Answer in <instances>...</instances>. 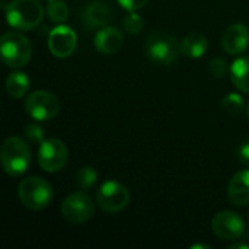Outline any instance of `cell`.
Segmentation results:
<instances>
[{
	"instance_id": "6da1fadb",
	"label": "cell",
	"mask_w": 249,
	"mask_h": 249,
	"mask_svg": "<svg viewBox=\"0 0 249 249\" xmlns=\"http://www.w3.org/2000/svg\"><path fill=\"white\" fill-rule=\"evenodd\" d=\"M6 19L12 28L31 31L44 19V7L36 0H12L6 7Z\"/></svg>"
},
{
	"instance_id": "7a4b0ae2",
	"label": "cell",
	"mask_w": 249,
	"mask_h": 249,
	"mask_svg": "<svg viewBox=\"0 0 249 249\" xmlns=\"http://www.w3.org/2000/svg\"><path fill=\"white\" fill-rule=\"evenodd\" d=\"M3 171L10 177H19L29 168L31 149L20 137H7L0 149Z\"/></svg>"
},
{
	"instance_id": "3957f363",
	"label": "cell",
	"mask_w": 249,
	"mask_h": 249,
	"mask_svg": "<svg viewBox=\"0 0 249 249\" xmlns=\"http://www.w3.org/2000/svg\"><path fill=\"white\" fill-rule=\"evenodd\" d=\"M0 54L7 67L20 69L29 63L32 57V45L25 35L10 31L0 39Z\"/></svg>"
},
{
	"instance_id": "277c9868",
	"label": "cell",
	"mask_w": 249,
	"mask_h": 249,
	"mask_svg": "<svg viewBox=\"0 0 249 249\" xmlns=\"http://www.w3.org/2000/svg\"><path fill=\"white\" fill-rule=\"evenodd\" d=\"M20 203L29 210H42L53 200V188L50 182L39 177H29L20 181L18 187Z\"/></svg>"
},
{
	"instance_id": "5b68a950",
	"label": "cell",
	"mask_w": 249,
	"mask_h": 249,
	"mask_svg": "<svg viewBox=\"0 0 249 249\" xmlns=\"http://www.w3.org/2000/svg\"><path fill=\"white\" fill-rule=\"evenodd\" d=\"M146 53L147 57L156 64L169 66L175 63L181 53V44L175 36L166 32H153L149 35L146 41Z\"/></svg>"
},
{
	"instance_id": "8992f818",
	"label": "cell",
	"mask_w": 249,
	"mask_h": 249,
	"mask_svg": "<svg viewBox=\"0 0 249 249\" xmlns=\"http://www.w3.org/2000/svg\"><path fill=\"white\" fill-rule=\"evenodd\" d=\"M96 203L105 213L123 212L130 204L128 188L114 179L104 182L96 193Z\"/></svg>"
},
{
	"instance_id": "52a82bcc",
	"label": "cell",
	"mask_w": 249,
	"mask_h": 249,
	"mask_svg": "<svg viewBox=\"0 0 249 249\" xmlns=\"http://www.w3.org/2000/svg\"><path fill=\"white\" fill-rule=\"evenodd\" d=\"M25 111L35 121H48L60 112V101L48 90H35L25 99Z\"/></svg>"
},
{
	"instance_id": "ba28073f",
	"label": "cell",
	"mask_w": 249,
	"mask_h": 249,
	"mask_svg": "<svg viewBox=\"0 0 249 249\" xmlns=\"http://www.w3.org/2000/svg\"><path fill=\"white\" fill-rule=\"evenodd\" d=\"M69 159L67 146L60 139H45L39 143L38 149V165L42 171L54 174L61 171Z\"/></svg>"
},
{
	"instance_id": "9c48e42d",
	"label": "cell",
	"mask_w": 249,
	"mask_h": 249,
	"mask_svg": "<svg viewBox=\"0 0 249 249\" xmlns=\"http://www.w3.org/2000/svg\"><path fill=\"white\" fill-rule=\"evenodd\" d=\"M61 214L64 220L71 225H80L95 214L93 200L83 191H76L67 196L61 204Z\"/></svg>"
},
{
	"instance_id": "30bf717a",
	"label": "cell",
	"mask_w": 249,
	"mask_h": 249,
	"mask_svg": "<svg viewBox=\"0 0 249 249\" xmlns=\"http://www.w3.org/2000/svg\"><path fill=\"white\" fill-rule=\"evenodd\" d=\"M213 233L223 241H236L245 233L244 219L231 210H222L212 219Z\"/></svg>"
},
{
	"instance_id": "8fae6325",
	"label": "cell",
	"mask_w": 249,
	"mask_h": 249,
	"mask_svg": "<svg viewBox=\"0 0 249 249\" xmlns=\"http://www.w3.org/2000/svg\"><path fill=\"white\" fill-rule=\"evenodd\" d=\"M77 47L76 32L63 23H58L48 34V50L57 58L70 57Z\"/></svg>"
},
{
	"instance_id": "7c38bea8",
	"label": "cell",
	"mask_w": 249,
	"mask_h": 249,
	"mask_svg": "<svg viewBox=\"0 0 249 249\" xmlns=\"http://www.w3.org/2000/svg\"><path fill=\"white\" fill-rule=\"evenodd\" d=\"M222 47L228 54L238 55L249 47V28L244 23L229 25L222 35Z\"/></svg>"
},
{
	"instance_id": "4fadbf2b",
	"label": "cell",
	"mask_w": 249,
	"mask_h": 249,
	"mask_svg": "<svg viewBox=\"0 0 249 249\" xmlns=\"http://www.w3.org/2000/svg\"><path fill=\"white\" fill-rule=\"evenodd\" d=\"M93 44H95V48H96L98 53L109 55V54L118 53L123 48L124 36H123V32L118 28L107 25V26H102L96 32Z\"/></svg>"
},
{
	"instance_id": "5bb4252c",
	"label": "cell",
	"mask_w": 249,
	"mask_h": 249,
	"mask_svg": "<svg viewBox=\"0 0 249 249\" xmlns=\"http://www.w3.org/2000/svg\"><path fill=\"white\" fill-rule=\"evenodd\" d=\"M228 198L233 206L249 204V169L236 172L228 185Z\"/></svg>"
},
{
	"instance_id": "9a60e30c",
	"label": "cell",
	"mask_w": 249,
	"mask_h": 249,
	"mask_svg": "<svg viewBox=\"0 0 249 249\" xmlns=\"http://www.w3.org/2000/svg\"><path fill=\"white\" fill-rule=\"evenodd\" d=\"M112 10L104 1H92L85 6L82 13V20L86 28H102L111 20Z\"/></svg>"
},
{
	"instance_id": "2e32d148",
	"label": "cell",
	"mask_w": 249,
	"mask_h": 249,
	"mask_svg": "<svg viewBox=\"0 0 249 249\" xmlns=\"http://www.w3.org/2000/svg\"><path fill=\"white\" fill-rule=\"evenodd\" d=\"M209 48V39L201 32H191L181 41V53L190 58H200Z\"/></svg>"
},
{
	"instance_id": "e0dca14e",
	"label": "cell",
	"mask_w": 249,
	"mask_h": 249,
	"mask_svg": "<svg viewBox=\"0 0 249 249\" xmlns=\"http://www.w3.org/2000/svg\"><path fill=\"white\" fill-rule=\"evenodd\" d=\"M232 83L241 90L249 93V57H239L231 66Z\"/></svg>"
},
{
	"instance_id": "ac0fdd59",
	"label": "cell",
	"mask_w": 249,
	"mask_h": 249,
	"mask_svg": "<svg viewBox=\"0 0 249 249\" xmlns=\"http://www.w3.org/2000/svg\"><path fill=\"white\" fill-rule=\"evenodd\" d=\"M31 80L26 73L23 71H12L6 77V90L10 98L13 99H22L28 89H29Z\"/></svg>"
},
{
	"instance_id": "d6986e66",
	"label": "cell",
	"mask_w": 249,
	"mask_h": 249,
	"mask_svg": "<svg viewBox=\"0 0 249 249\" xmlns=\"http://www.w3.org/2000/svg\"><path fill=\"white\" fill-rule=\"evenodd\" d=\"M47 16L54 23H63L69 18V7L63 0H50L47 4Z\"/></svg>"
},
{
	"instance_id": "ffe728a7",
	"label": "cell",
	"mask_w": 249,
	"mask_h": 249,
	"mask_svg": "<svg viewBox=\"0 0 249 249\" xmlns=\"http://www.w3.org/2000/svg\"><path fill=\"white\" fill-rule=\"evenodd\" d=\"M96 181H98V172L92 166H82L76 172V185L83 191L90 190L96 184Z\"/></svg>"
},
{
	"instance_id": "44dd1931",
	"label": "cell",
	"mask_w": 249,
	"mask_h": 249,
	"mask_svg": "<svg viewBox=\"0 0 249 249\" xmlns=\"http://www.w3.org/2000/svg\"><path fill=\"white\" fill-rule=\"evenodd\" d=\"M222 107H223V109H225L228 114H231V115H238V114H241V112L244 111L245 104H244V99H242V96H241L239 93L231 92V93H228V95L223 98Z\"/></svg>"
},
{
	"instance_id": "7402d4cb",
	"label": "cell",
	"mask_w": 249,
	"mask_h": 249,
	"mask_svg": "<svg viewBox=\"0 0 249 249\" xmlns=\"http://www.w3.org/2000/svg\"><path fill=\"white\" fill-rule=\"evenodd\" d=\"M143 25H144L143 18L139 13H136V10L134 12H128V15L123 19V26H124L125 32H128L131 35L140 34L142 29H143Z\"/></svg>"
},
{
	"instance_id": "603a6c76",
	"label": "cell",
	"mask_w": 249,
	"mask_h": 249,
	"mask_svg": "<svg viewBox=\"0 0 249 249\" xmlns=\"http://www.w3.org/2000/svg\"><path fill=\"white\" fill-rule=\"evenodd\" d=\"M39 121H32L25 127V137L31 142V143H42L44 139V128L38 124Z\"/></svg>"
},
{
	"instance_id": "cb8c5ba5",
	"label": "cell",
	"mask_w": 249,
	"mask_h": 249,
	"mask_svg": "<svg viewBox=\"0 0 249 249\" xmlns=\"http://www.w3.org/2000/svg\"><path fill=\"white\" fill-rule=\"evenodd\" d=\"M209 71L214 76V77H225L229 71L231 67L228 66V63L223 58H213L209 64Z\"/></svg>"
},
{
	"instance_id": "d4e9b609",
	"label": "cell",
	"mask_w": 249,
	"mask_h": 249,
	"mask_svg": "<svg viewBox=\"0 0 249 249\" xmlns=\"http://www.w3.org/2000/svg\"><path fill=\"white\" fill-rule=\"evenodd\" d=\"M125 10L128 12H134V10H139L142 7H144L149 0H117Z\"/></svg>"
},
{
	"instance_id": "484cf974",
	"label": "cell",
	"mask_w": 249,
	"mask_h": 249,
	"mask_svg": "<svg viewBox=\"0 0 249 249\" xmlns=\"http://www.w3.org/2000/svg\"><path fill=\"white\" fill-rule=\"evenodd\" d=\"M238 158H239V160H241L244 165L249 166V140L248 142H245V143L239 147V150H238Z\"/></svg>"
},
{
	"instance_id": "4316f807",
	"label": "cell",
	"mask_w": 249,
	"mask_h": 249,
	"mask_svg": "<svg viewBox=\"0 0 249 249\" xmlns=\"http://www.w3.org/2000/svg\"><path fill=\"white\" fill-rule=\"evenodd\" d=\"M228 249H249V245L247 242H236V244L229 245Z\"/></svg>"
},
{
	"instance_id": "83f0119b",
	"label": "cell",
	"mask_w": 249,
	"mask_h": 249,
	"mask_svg": "<svg viewBox=\"0 0 249 249\" xmlns=\"http://www.w3.org/2000/svg\"><path fill=\"white\" fill-rule=\"evenodd\" d=\"M212 249V247H209V245H203V244H197V245H193L191 249Z\"/></svg>"
},
{
	"instance_id": "f1b7e54d",
	"label": "cell",
	"mask_w": 249,
	"mask_h": 249,
	"mask_svg": "<svg viewBox=\"0 0 249 249\" xmlns=\"http://www.w3.org/2000/svg\"><path fill=\"white\" fill-rule=\"evenodd\" d=\"M247 117H248V120H249V102L247 104Z\"/></svg>"
},
{
	"instance_id": "f546056e",
	"label": "cell",
	"mask_w": 249,
	"mask_h": 249,
	"mask_svg": "<svg viewBox=\"0 0 249 249\" xmlns=\"http://www.w3.org/2000/svg\"><path fill=\"white\" fill-rule=\"evenodd\" d=\"M47 1H50V0H47Z\"/></svg>"
}]
</instances>
